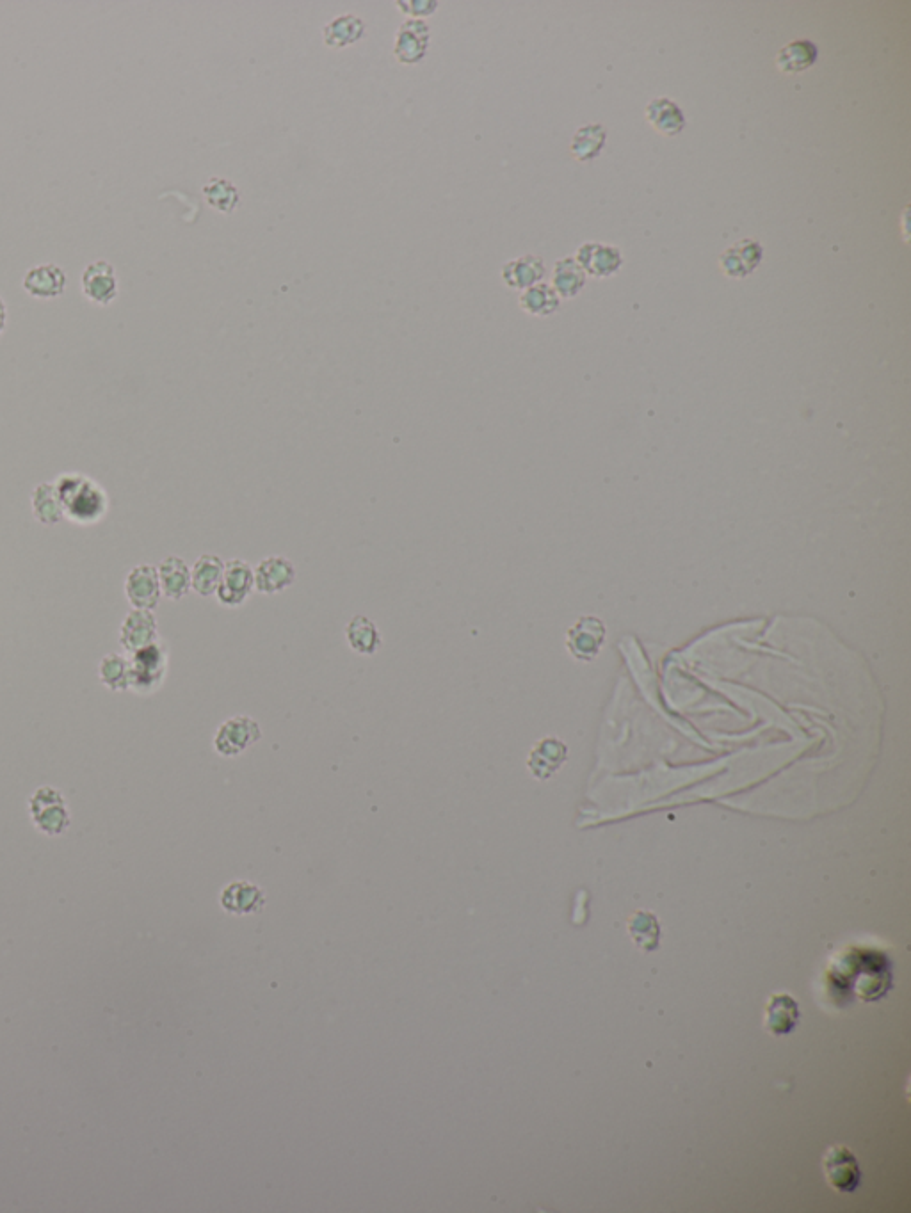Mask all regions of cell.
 Masks as SVG:
<instances>
[{"label": "cell", "instance_id": "cell-1", "mask_svg": "<svg viewBox=\"0 0 911 1213\" xmlns=\"http://www.w3.org/2000/svg\"><path fill=\"white\" fill-rule=\"evenodd\" d=\"M65 516L77 523H95L107 513V495L98 486L81 474L61 475L56 482Z\"/></svg>", "mask_w": 911, "mask_h": 1213}, {"label": "cell", "instance_id": "cell-2", "mask_svg": "<svg viewBox=\"0 0 911 1213\" xmlns=\"http://www.w3.org/2000/svg\"><path fill=\"white\" fill-rule=\"evenodd\" d=\"M34 826L49 836L63 835L70 828V812L63 794L52 787H41L29 799Z\"/></svg>", "mask_w": 911, "mask_h": 1213}, {"label": "cell", "instance_id": "cell-3", "mask_svg": "<svg viewBox=\"0 0 911 1213\" xmlns=\"http://www.w3.org/2000/svg\"><path fill=\"white\" fill-rule=\"evenodd\" d=\"M130 655L129 689L139 694L155 691L166 673V650L154 643Z\"/></svg>", "mask_w": 911, "mask_h": 1213}, {"label": "cell", "instance_id": "cell-4", "mask_svg": "<svg viewBox=\"0 0 911 1213\" xmlns=\"http://www.w3.org/2000/svg\"><path fill=\"white\" fill-rule=\"evenodd\" d=\"M823 1169L831 1189L853 1194L862 1183V1171L851 1149L831 1146L823 1157Z\"/></svg>", "mask_w": 911, "mask_h": 1213}, {"label": "cell", "instance_id": "cell-5", "mask_svg": "<svg viewBox=\"0 0 911 1213\" xmlns=\"http://www.w3.org/2000/svg\"><path fill=\"white\" fill-rule=\"evenodd\" d=\"M125 595L134 609L154 611L162 595L157 568L152 564H141L130 571L125 580Z\"/></svg>", "mask_w": 911, "mask_h": 1213}, {"label": "cell", "instance_id": "cell-6", "mask_svg": "<svg viewBox=\"0 0 911 1213\" xmlns=\"http://www.w3.org/2000/svg\"><path fill=\"white\" fill-rule=\"evenodd\" d=\"M429 40V25L419 18H410L397 31L394 56L401 65H417L428 54Z\"/></svg>", "mask_w": 911, "mask_h": 1213}, {"label": "cell", "instance_id": "cell-7", "mask_svg": "<svg viewBox=\"0 0 911 1213\" xmlns=\"http://www.w3.org/2000/svg\"><path fill=\"white\" fill-rule=\"evenodd\" d=\"M262 737L260 726L257 721H253L250 717H234L228 719L225 724H221L214 746L218 749L219 755L237 756L241 755L242 751L253 746Z\"/></svg>", "mask_w": 911, "mask_h": 1213}, {"label": "cell", "instance_id": "cell-8", "mask_svg": "<svg viewBox=\"0 0 911 1213\" xmlns=\"http://www.w3.org/2000/svg\"><path fill=\"white\" fill-rule=\"evenodd\" d=\"M605 641V625L602 619L586 616L581 618L566 635V646L575 659L593 660Z\"/></svg>", "mask_w": 911, "mask_h": 1213}, {"label": "cell", "instance_id": "cell-9", "mask_svg": "<svg viewBox=\"0 0 911 1213\" xmlns=\"http://www.w3.org/2000/svg\"><path fill=\"white\" fill-rule=\"evenodd\" d=\"M253 587H255V577H253L250 564L244 563L241 559H232L225 564L223 579H221L216 595L223 605L239 607L248 600Z\"/></svg>", "mask_w": 911, "mask_h": 1213}, {"label": "cell", "instance_id": "cell-10", "mask_svg": "<svg viewBox=\"0 0 911 1213\" xmlns=\"http://www.w3.org/2000/svg\"><path fill=\"white\" fill-rule=\"evenodd\" d=\"M81 283L84 296L95 305L107 306L109 303H113L118 296L116 271L105 260H97V262L89 264L82 273Z\"/></svg>", "mask_w": 911, "mask_h": 1213}, {"label": "cell", "instance_id": "cell-11", "mask_svg": "<svg viewBox=\"0 0 911 1213\" xmlns=\"http://www.w3.org/2000/svg\"><path fill=\"white\" fill-rule=\"evenodd\" d=\"M120 643L123 650L129 653H136L150 644L157 643V619L152 611L134 609L129 612L121 625Z\"/></svg>", "mask_w": 911, "mask_h": 1213}, {"label": "cell", "instance_id": "cell-12", "mask_svg": "<svg viewBox=\"0 0 911 1213\" xmlns=\"http://www.w3.org/2000/svg\"><path fill=\"white\" fill-rule=\"evenodd\" d=\"M255 589L262 595H276L292 586L296 579L294 564L285 557H267L253 571Z\"/></svg>", "mask_w": 911, "mask_h": 1213}, {"label": "cell", "instance_id": "cell-13", "mask_svg": "<svg viewBox=\"0 0 911 1213\" xmlns=\"http://www.w3.org/2000/svg\"><path fill=\"white\" fill-rule=\"evenodd\" d=\"M762 255H764V251L758 242L744 239L721 255L719 266L726 276H730L734 280H741V278L750 276L760 266Z\"/></svg>", "mask_w": 911, "mask_h": 1213}, {"label": "cell", "instance_id": "cell-14", "mask_svg": "<svg viewBox=\"0 0 911 1213\" xmlns=\"http://www.w3.org/2000/svg\"><path fill=\"white\" fill-rule=\"evenodd\" d=\"M66 287V274L56 264H43L29 269L24 276V289L27 294L38 299H54L63 296Z\"/></svg>", "mask_w": 911, "mask_h": 1213}, {"label": "cell", "instance_id": "cell-15", "mask_svg": "<svg viewBox=\"0 0 911 1213\" xmlns=\"http://www.w3.org/2000/svg\"><path fill=\"white\" fill-rule=\"evenodd\" d=\"M621 262L623 258L620 250L604 244H586L577 253V264L582 267V271L595 278H607L618 273Z\"/></svg>", "mask_w": 911, "mask_h": 1213}, {"label": "cell", "instance_id": "cell-16", "mask_svg": "<svg viewBox=\"0 0 911 1213\" xmlns=\"http://www.w3.org/2000/svg\"><path fill=\"white\" fill-rule=\"evenodd\" d=\"M799 1005L787 993H774L766 1005V1030L773 1036H787L798 1027Z\"/></svg>", "mask_w": 911, "mask_h": 1213}, {"label": "cell", "instance_id": "cell-17", "mask_svg": "<svg viewBox=\"0 0 911 1213\" xmlns=\"http://www.w3.org/2000/svg\"><path fill=\"white\" fill-rule=\"evenodd\" d=\"M159 582L162 595L170 600H182L191 591V570L184 559L177 555L166 557L159 564Z\"/></svg>", "mask_w": 911, "mask_h": 1213}, {"label": "cell", "instance_id": "cell-18", "mask_svg": "<svg viewBox=\"0 0 911 1213\" xmlns=\"http://www.w3.org/2000/svg\"><path fill=\"white\" fill-rule=\"evenodd\" d=\"M545 276V264L536 255L515 258L502 267V280L509 289L525 290L540 283Z\"/></svg>", "mask_w": 911, "mask_h": 1213}, {"label": "cell", "instance_id": "cell-19", "mask_svg": "<svg viewBox=\"0 0 911 1213\" xmlns=\"http://www.w3.org/2000/svg\"><path fill=\"white\" fill-rule=\"evenodd\" d=\"M264 902H266L264 892L255 884L246 883V881L226 886L225 892L221 895V906L234 915L255 913L264 906Z\"/></svg>", "mask_w": 911, "mask_h": 1213}, {"label": "cell", "instance_id": "cell-20", "mask_svg": "<svg viewBox=\"0 0 911 1213\" xmlns=\"http://www.w3.org/2000/svg\"><path fill=\"white\" fill-rule=\"evenodd\" d=\"M363 34L365 22L353 13L333 18L323 29L324 43L330 49H346L349 45H355L356 41L362 40Z\"/></svg>", "mask_w": 911, "mask_h": 1213}, {"label": "cell", "instance_id": "cell-21", "mask_svg": "<svg viewBox=\"0 0 911 1213\" xmlns=\"http://www.w3.org/2000/svg\"><path fill=\"white\" fill-rule=\"evenodd\" d=\"M33 515L43 525H56L65 518V509L57 491L56 482H43L34 488L31 495Z\"/></svg>", "mask_w": 911, "mask_h": 1213}, {"label": "cell", "instance_id": "cell-22", "mask_svg": "<svg viewBox=\"0 0 911 1213\" xmlns=\"http://www.w3.org/2000/svg\"><path fill=\"white\" fill-rule=\"evenodd\" d=\"M646 120L664 136H677L686 127V116L675 102L659 98L646 107Z\"/></svg>", "mask_w": 911, "mask_h": 1213}, {"label": "cell", "instance_id": "cell-23", "mask_svg": "<svg viewBox=\"0 0 911 1213\" xmlns=\"http://www.w3.org/2000/svg\"><path fill=\"white\" fill-rule=\"evenodd\" d=\"M225 563L218 555L205 554L194 563L191 570V587L200 596L216 595L223 579Z\"/></svg>", "mask_w": 911, "mask_h": 1213}, {"label": "cell", "instance_id": "cell-24", "mask_svg": "<svg viewBox=\"0 0 911 1213\" xmlns=\"http://www.w3.org/2000/svg\"><path fill=\"white\" fill-rule=\"evenodd\" d=\"M518 303L525 314L534 315V317H549L559 310L561 298L557 296L556 290L552 289V285L536 283L522 292Z\"/></svg>", "mask_w": 911, "mask_h": 1213}, {"label": "cell", "instance_id": "cell-25", "mask_svg": "<svg viewBox=\"0 0 911 1213\" xmlns=\"http://www.w3.org/2000/svg\"><path fill=\"white\" fill-rule=\"evenodd\" d=\"M584 285H586V273L582 271V267L577 264L575 258H563L557 262L554 267L552 289L556 290L559 298H575L584 289Z\"/></svg>", "mask_w": 911, "mask_h": 1213}, {"label": "cell", "instance_id": "cell-26", "mask_svg": "<svg viewBox=\"0 0 911 1213\" xmlns=\"http://www.w3.org/2000/svg\"><path fill=\"white\" fill-rule=\"evenodd\" d=\"M817 47L812 41H792L776 56V66L785 73H801L815 65Z\"/></svg>", "mask_w": 911, "mask_h": 1213}, {"label": "cell", "instance_id": "cell-27", "mask_svg": "<svg viewBox=\"0 0 911 1213\" xmlns=\"http://www.w3.org/2000/svg\"><path fill=\"white\" fill-rule=\"evenodd\" d=\"M565 753V746L559 740H541L540 744L531 751L529 769L536 778L545 780L552 772L557 771V767L565 760Z\"/></svg>", "mask_w": 911, "mask_h": 1213}, {"label": "cell", "instance_id": "cell-28", "mask_svg": "<svg viewBox=\"0 0 911 1213\" xmlns=\"http://www.w3.org/2000/svg\"><path fill=\"white\" fill-rule=\"evenodd\" d=\"M346 637L349 646L362 655H374L381 646V634L371 619L356 616L346 627Z\"/></svg>", "mask_w": 911, "mask_h": 1213}, {"label": "cell", "instance_id": "cell-29", "mask_svg": "<svg viewBox=\"0 0 911 1213\" xmlns=\"http://www.w3.org/2000/svg\"><path fill=\"white\" fill-rule=\"evenodd\" d=\"M203 196L212 209L223 214H232L241 203L239 189L228 178H210L203 185Z\"/></svg>", "mask_w": 911, "mask_h": 1213}, {"label": "cell", "instance_id": "cell-30", "mask_svg": "<svg viewBox=\"0 0 911 1213\" xmlns=\"http://www.w3.org/2000/svg\"><path fill=\"white\" fill-rule=\"evenodd\" d=\"M605 139H607V132H605L604 125L591 123V125L582 127L573 137V157L581 162L593 161L595 157H598V153L602 152Z\"/></svg>", "mask_w": 911, "mask_h": 1213}, {"label": "cell", "instance_id": "cell-31", "mask_svg": "<svg viewBox=\"0 0 911 1213\" xmlns=\"http://www.w3.org/2000/svg\"><path fill=\"white\" fill-rule=\"evenodd\" d=\"M100 682L111 691H127L129 689L130 662L127 657L111 653L100 662L98 669Z\"/></svg>", "mask_w": 911, "mask_h": 1213}, {"label": "cell", "instance_id": "cell-32", "mask_svg": "<svg viewBox=\"0 0 911 1213\" xmlns=\"http://www.w3.org/2000/svg\"><path fill=\"white\" fill-rule=\"evenodd\" d=\"M629 931L632 938L636 941V945L643 950H655L659 945V936L661 929L657 924V918L652 913L639 911L636 915L630 918Z\"/></svg>", "mask_w": 911, "mask_h": 1213}, {"label": "cell", "instance_id": "cell-33", "mask_svg": "<svg viewBox=\"0 0 911 1213\" xmlns=\"http://www.w3.org/2000/svg\"><path fill=\"white\" fill-rule=\"evenodd\" d=\"M397 6L401 8L403 13H408L413 18L422 20V18L435 13L436 9H438V2L436 0H397Z\"/></svg>", "mask_w": 911, "mask_h": 1213}, {"label": "cell", "instance_id": "cell-34", "mask_svg": "<svg viewBox=\"0 0 911 1213\" xmlns=\"http://www.w3.org/2000/svg\"><path fill=\"white\" fill-rule=\"evenodd\" d=\"M6 322H8V310L4 299L0 298V335L6 330Z\"/></svg>", "mask_w": 911, "mask_h": 1213}]
</instances>
